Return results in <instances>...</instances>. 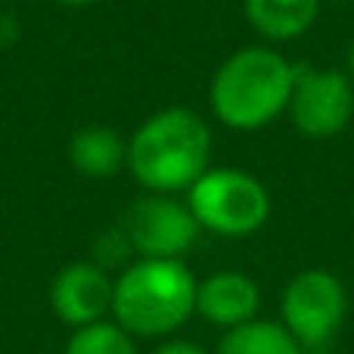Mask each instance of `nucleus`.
<instances>
[{
	"label": "nucleus",
	"mask_w": 354,
	"mask_h": 354,
	"mask_svg": "<svg viewBox=\"0 0 354 354\" xmlns=\"http://www.w3.org/2000/svg\"><path fill=\"white\" fill-rule=\"evenodd\" d=\"M295 66L277 47H239L214 68L208 84L212 115L230 131H261L289 109L295 87Z\"/></svg>",
	"instance_id": "1"
},
{
	"label": "nucleus",
	"mask_w": 354,
	"mask_h": 354,
	"mask_svg": "<svg viewBox=\"0 0 354 354\" xmlns=\"http://www.w3.org/2000/svg\"><path fill=\"white\" fill-rule=\"evenodd\" d=\"M208 168L212 128L187 106L153 112L128 140V171L143 193H187Z\"/></svg>",
	"instance_id": "2"
},
{
	"label": "nucleus",
	"mask_w": 354,
	"mask_h": 354,
	"mask_svg": "<svg viewBox=\"0 0 354 354\" xmlns=\"http://www.w3.org/2000/svg\"><path fill=\"white\" fill-rule=\"evenodd\" d=\"M196 274L180 258H134L115 277L112 320L134 339L177 336L196 314Z\"/></svg>",
	"instance_id": "3"
},
{
	"label": "nucleus",
	"mask_w": 354,
	"mask_h": 354,
	"mask_svg": "<svg viewBox=\"0 0 354 354\" xmlns=\"http://www.w3.org/2000/svg\"><path fill=\"white\" fill-rule=\"evenodd\" d=\"M187 205L202 230L224 239L252 236L274 212L268 187L243 168H208L187 189Z\"/></svg>",
	"instance_id": "4"
},
{
	"label": "nucleus",
	"mask_w": 354,
	"mask_h": 354,
	"mask_svg": "<svg viewBox=\"0 0 354 354\" xmlns=\"http://www.w3.org/2000/svg\"><path fill=\"white\" fill-rule=\"evenodd\" d=\"M348 289L342 277L326 268L299 270L280 295V324L305 348V354L326 351L348 320Z\"/></svg>",
	"instance_id": "5"
},
{
	"label": "nucleus",
	"mask_w": 354,
	"mask_h": 354,
	"mask_svg": "<svg viewBox=\"0 0 354 354\" xmlns=\"http://www.w3.org/2000/svg\"><path fill=\"white\" fill-rule=\"evenodd\" d=\"M122 230L137 258H187L199 243V221L187 199L165 193H143L124 212Z\"/></svg>",
	"instance_id": "6"
},
{
	"label": "nucleus",
	"mask_w": 354,
	"mask_h": 354,
	"mask_svg": "<svg viewBox=\"0 0 354 354\" xmlns=\"http://www.w3.org/2000/svg\"><path fill=\"white\" fill-rule=\"evenodd\" d=\"M286 115L311 140L339 137L354 118V81L342 68L299 66Z\"/></svg>",
	"instance_id": "7"
},
{
	"label": "nucleus",
	"mask_w": 354,
	"mask_h": 354,
	"mask_svg": "<svg viewBox=\"0 0 354 354\" xmlns=\"http://www.w3.org/2000/svg\"><path fill=\"white\" fill-rule=\"evenodd\" d=\"M112 289L115 277L97 261H68L50 280V311L68 330L100 324L112 317Z\"/></svg>",
	"instance_id": "8"
},
{
	"label": "nucleus",
	"mask_w": 354,
	"mask_h": 354,
	"mask_svg": "<svg viewBox=\"0 0 354 354\" xmlns=\"http://www.w3.org/2000/svg\"><path fill=\"white\" fill-rule=\"evenodd\" d=\"M196 314L224 333L236 330L249 320H258L261 286L243 270H214L196 286Z\"/></svg>",
	"instance_id": "9"
},
{
	"label": "nucleus",
	"mask_w": 354,
	"mask_h": 354,
	"mask_svg": "<svg viewBox=\"0 0 354 354\" xmlns=\"http://www.w3.org/2000/svg\"><path fill=\"white\" fill-rule=\"evenodd\" d=\"M68 165L81 177L109 180L128 168V140L115 128L87 124V128L75 131L68 140Z\"/></svg>",
	"instance_id": "10"
},
{
	"label": "nucleus",
	"mask_w": 354,
	"mask_h": 354,
	"mask_svg": "<svg viewBox=\"0 0 354 354\" xmlns=\"http://www.w3.org/2000/svg\"><path fill=\"white\" fill-rule=\"evenodd\" d=\"M324 0H243V16L264 41L286 44L314 28Z\"/></svg>",
	"instance_id": "11"
},
{
	"label": "nucleus",
	"mask_w": 354,
	"mask_h": 354,
	"mask_svg": "<svg viewBox=\"0 0 354 354\" xmlns=\"http://www.w3.org/2000/svg\"><path fill=\"white\" fill-rule=\"evenodd\" d=\"M214 354H305L299 342L289 336L280 320H249V324L227 330Z\"/></svg>",
	"instance_id": "12"
},
{
	"label": "nucleus",
	"mask_w": 354,
	"mask_h": 354,
	"mask_svg": "<svg viewBox=\"0 0 354 354\" xmlns=\"http://www.w3.org/2000/svg\"><path fill=\"white\" fill-rule=\"evenodd\" d=\"M62 354H140V351H137V339L131 333H124L115 320H100V324L72 330Z\"/></svg>",
	"instance_id": "13"
},
{
	"label": "nucleus",
	"mask_w": 354,
	"mask_h": 354,
	"mask_svg": "<svg viewBox=\"0 0 354 354\" xmlns=\"http://www.w3.org/2000/svg\"><path fill=\"white\" fill-rule=\"evenodd\" d=\"M128 255H134V252H131V243H128L122 227H115V230H106L103 236L97 239V249H93L91 261H97L100 268L109 270L112 264H122Z\"/></svg>",
	"instance_id": "14"
},
{
	"label": "nucleus",
	"mask_w": 354,
	"mask_h": 354,
	"mask_svg": "<svg viewBox=\"0 0 354 354\" xmlns=\"http://www.w3.org/2000/svg\"><path fill=\"white\" fill-rule=\"evenodd\" d=\"M149 354H208V351L202 348L199 342H193V339L168 336V339H159V342H156V348Z\"/></svg>",
	"instance_id": "15"
},
{
	"label": "nucleus",
	"mask_w": 354,
	"mask_h": 354,
	"mask_svg": "<svg viewBox=\"0 0 354 354\" xmlns=\"http://www.w3.org/2000/svg\"><path fill=\"white\" fill-rule=\"evenodd\" d=\"M53 3H59V6H72V10H81V6H93L97 0H53Z\"/></svg>",
	"instance_id": "16"
},
{
	"label": "nucleus",
	"mask_w": 354,
	"mask_h": 354,
	"mask_svg": "<svg viewBox=\"0 0 354 354\" xmlns=\"http://www.w3.org/2000/svg\"><path fill=\"white\" fill-rule=\"evenodd\" d=\"M348 78L354 81V41H351V50H348Z\"/></svg>",
	"instance_id": "17"
}]
</instances>
